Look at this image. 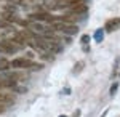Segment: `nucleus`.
Segmentation results:
<instances>
[{
	"label": "nucleus",
	"mask_w": 120,
	"mask_h": 117,
	"mask_svg": "<svg viewBox=\"0 0 120 117\" xmlns=\"http://www.w3.org/2000/svg\"><path fill=\"white\" fill-rule=\"evenodd\" d=\"M51 29L58 31V32H64L67 35H74V34L79 32V27L75 26V24H71L67 21H61V19H58V18H56V21L51 23Z\"/></svg>",
	"instance_id": "obj_1"
},
{
	"label": "nucleus",
	"mask_w": 120,
	"mask_h": 117,
	"mask_svg": "<svg viewBox=\"0 0 120 117\" xmlns=\"http://www.w3.org/2000/svg\"><path fill=\"white\" fill-rule=\"evenodd\" d=\"M30 64H32V61L27 59V58H16V59H13L10 63V66L15 67V69H29Z\"/></svg>",
	"instance_id": "obj_2"
},
{
	"label": "nucleus",
	"mask_w": 120,
	"mask_h": 117,
	"mask_svg": "<svg viewBox=\"0 0 120 117\" xmlns=\"http://www.w3.org/2000/svg\"><path fill=\"white\" fill-rule=\"evenodd\" d=\"M29 19L30 21H46V23H53V21H56L55 16H51V15H48V13H34V15H30L29 16Z\"/></svg>",
	"instance_id": "obj_3"
},
{
	"label": "nucleus",
	"mask_w": 120,
	"mask_h": 117,
	"mask_svg": "<svg viewBox=\"0 0 120 117\" xmlns=\"http://www.w3.org/2000/svg\"><path fill=\"white\" fill-rule=\"evenodd\" d=\"M120 27V18H114V19H109L107 23H106V32H115L117 29Z\"/></svg>",
	"instance_id": "obj_4"
},
{
	"label": "nucleus",
	"mask_w": 120,
	"mask_h": 117,
	"mask_svg": "<svg viewBox=\"0 0 120 117\" xmlns=\"http://www.w3.org/2000/svg\"><path fill=\"white\" fill-rule=\"evenodd\" d=\"M13 103V96H10V95H2L0 93V104H11Z\"/></svg>",
	"instance_id": "obj_5"
},
{
	"label": "nucleus",
	"mask_w": 120,
	"mask_h": 117,
	"mask_svg": "<svg viewBox=\"0 0 120 117\" xmlns=\"http://www.w3.org/2000/svg\"><path fill=\"white\" fill-rule=\"evenodd\" d=\"M10 67V63L7 59H0V71H7Z\"/></svg>",
	"instance_id": "obj_6"
},
{
	"label": "nucleus",
	"mask_w": 120,
	"mask_h": 117,
	"mask_svg": "<svg viewBox=\"0 0 120 117\" xmlns=\"http://www.w3.org/2000/svg\"><path fill=\"white\" fill-rule=\"evenodd\" d=\"M102 37H104V34H102V29H98V31H96V34H94V40H96V42H101Z\"/></svg>",
	"instance_id": "obj_7"
},
{
	"label": "nucleus",
	"mask_w": 120,
	"mask_h": 117,
	"mask_svg": "<svg viewBox=\"0 0 120 117\" xmlns=\"http://www.w3.org/2000/svg\"><path fill=\"white\" fill-rule=\"evenodd\" d=\"M42 67H43V64H40V63H32L29 69H30V71H40Z\"/></svg>",
	"instance_id": "obj_8"
},
{
	"label": "nucleus",
	"mask_w": 120,
	"mask_h": 117,
	"mask_svg": "<svg viewBox=\"0 0 120 117\" xmlns=\"http://www.w3.org/2000/svg\"><path fill=\"white\" fill-rule=\"evenodd\" d=\"M117 90H119V83L115 82V83H112V87H111V96H114L117 93Z\"/></svg>",
	"instance_id": "obj_9"
},
{
	"label": "nucleus",
	"mask_w": 120,
	"mask_h": 117,
	"mask_svg": "<svg viewBox=\"0 0 120 117\" xmlns=\"http://www.w3.org/2000/svg\"><path fill=\"white\" fill-rule=\"evenodd\" d=\"M0 27H5V29H10V24L7 21H3V19H0Z\"/></svg>",
	"instance_id": "obj_10"
},
{
	"label": "nucleus",
	"mask_w": 120,
	"mask_h": 117,
	"mask_svg": "<svg viewBox=\"0 0 120 117\" xmlns=\"http://www.w3.org/2000/svg\"><path fill=\"white\" fill-rule=\"evenodd\" d=\"M90 42V35H82V43H88Z\"/></svg>",
	"instance_id": "obj_11"
},
{
	"label": "nucleus",
	"mask_w": 120,
	"mask_h": 117,
	"mask_svg": "<svg viewBox=\"0 0 120 117\" xmlns=\"http://www.w3.org/2000/svg\"><path fill=\"white\" fill-rule=\"evenodd\" d=\"M3 112H5V106H3V104H0V114H3Z\"/></svg>",
	"instance_id": "obj_12"
},
{
	"label": "nucleus",
	"mask_w": 120,
	"mask_h": 117,
	"mask_svg": "<svg viewBox=\"0 0 120 117\" xmlns=\"http://www.w3.org/2000/svg\"><path fill=\"white\" fill-rule=\"evenodd\" d=\"M59 117H67V116H59Z\"/></svg>",
	"instance_id": "obj_13"
}]
</instances>
